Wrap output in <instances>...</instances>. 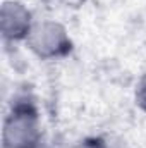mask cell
I'll use <instances>...</instances> for the list:
<instances>
[{
	"label": "cell",
	"instance_id": "6da1fadb",
	"mask_svg": "<svg viewBox=\"0 0 146 148\" xmlns=\"http://www.w3.org/2000/svg\"><path fill=\"white\" fill-rule=\"evenodd\" d=\"M41 140V126L36 110L28 105H16L3 126L5 148H36Z\"/></svg>",
	"mask_w": 146,
	"mask_h": 148
},
{
	"label": "cell",
	"instance_id": "7a4b0ae2",
	"mask_svg": "<svg viewBox=\"0 0 146 148\" xmlns=\"http://www.w3.org/2000/svg\"><path fill=\"white\" fill-rule=\"evenodd\" d=\"M26 43L35 55L46 60L65 57L72 48V41L65 28L55 21H43L33 24Z\"/></svg>",
	"mask_w": 146,
	"mask_h": 148
},
{
	"label": "cell",
	"instance_id": "3957f363",
	"mask_svg": "<svg viewBox=\"0 0 146 148\" xmlns=\"http://www.w3.org/2000/svg\"><path fill=\"white\" fill-rule=\"evenodd\" d=\"M33 21H31V12L16 0L5 2L2 7V33L3 36L9 40H24L31 33L33 28Z\"/></svg>",
	"mask_w": 146,
	"mask_h": 148
},
{
	"label": "cell",
	"instance_id": "277c9868",
	"mask_svg": "<svg viewBox=\"0 0 146 148\" xmlns=\"http://www.w3.org/2000/svg\"><path fill=\"white\" fill-rule=\"evenodd\" d=\"M84 148H129V147L122 138L107 134V136H98V138L89 140Z\"/></svg>",
	"mask_w": 146,
	"mask_h": 148
},
{
	"label": "cell",
	"instance_id": "5b68a950",
	"mask_svg": "<svg viewBox=\"0 0 146 148\" xmlns=\"http://www.w3.org/2000/svg\"><path fill=\"white\" fill-rule=\"evenodd\" d=\"M136 105H139V109L146 112V74L139 79L136 86Z\"/></svg>",
	"mask_w": 146,
	"mask_h": 148
},
{
	"label": "cell",
	"instance_id": "8992f818",
	"mask_svg": "<svg viewBox=\"0 0 146 148\" xmlns=\"http://www.w3.org/2000/svg\"><path fill=\"white\" fill-rule=\"evenodd\" d=\"M57 2H60V3H64L65 7H81L86 0H57Z\"/></svg>",
	"mask_w": 146,
	"mask_h": 148
}]
</instances>
